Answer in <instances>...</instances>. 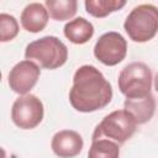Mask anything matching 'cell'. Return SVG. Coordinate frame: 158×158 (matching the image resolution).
I'll return each mask as SVG.
<instances>
[{
	"instance_id": "cell-1",
	"label": "cell",
	"mask_w": 158,
	"mask_h": 158,
	"mask_svg": "<svg viewBox=\"0 0 158 158\" xmlns=\"http://www.w3.org/2000/svg\"><path fill=\"white\" fill-rule=\"evenodd\" d=\"M112 99V86L94 65L84 64L73 75L69 102L79 112H94L104 109Z\"/></svg>"
},
{
	"instance_id": "cell-2",
	"label": "cell",
	"mask_w": 158,
	"mask_h": 158,
	"mask_svg": "<svg viewBox=\"0 0 158 158\" xmlns=\"http://www.w3.org/2000/svg\"><path fill=\"white\" fill-rule=\"evenodd\" d=\"M25 58L43 69H57L68 59L67 46L56 36L41 37L26 46Z\"/></svg>"
},
{
	"instance_id": "cell-3",
	"label": "cell",
	"mask_w": 158,
	"mask_h": 158,
	"mask_svg": "<svg viewBox=\"0 0 158 158\" xmlns=\"http://www.w3.org/2000/svg\"><path fill=\"white\" fill-rule=\"evenodd\" d=\"M123 28L133 42L151 41L158 33V7L152 4L133 7L123 22Z\"/></svg>"
},
{
	"instance_id": "cell-4",
	"label": "cell",
	"mask_w": 158,
	"mask_h": 158,
	"mask_svg": "<svg viewBox=\"0 0 158 158\" xmlns=\"http://www.w3.org/2000/svg\"><path fill=\"white\" fill-rule=\"evenodd\" d=\"M138 123L126 110H115L106 115L93 132V141L106 138L122 144L136 132Z\"/></svg>"
},
{
	"instance_id": "cell-5",
	"label": "cell",
	"mask_w": 158,
	"mask_h": 158,
	"mask_svg": "<svg viewBox=\"0 0 158 158\" xmlns=\"http://www.w3.org/2000/svg\"><path fill=\"white\" fill-rule=\"evenodd\" d=\"M152 80V70L146 63L132 62L120 72L117 85L126 99L143 98L151 94Z\"/></svg>"
},
{
	"instance_id": "cell-6",
	"label": "cell",
	"mask_w": 158,
	"mask_h": 158,
	"mask_svg": "<svg viewBox=\"0 0 158 158\" xmlns=\"http://www.w3.org/2000/svg\"><path fill=\"white\" fill-rule=\"evenodd\" d=\"M43 115V104L33 94L19 96L11 107V120L22 130H32L37 127L42 122Z\"/></svg>"
},
{
	"instance_id": "cell-7",
	"label": "cell",
	"mask_w": 158,
	"mask_h": 158,
	"mask_svg": "<svg viewBox=\"0 0 158 158\" xmlns=\"http://www.w3.org/2000/svg\"><path fill=\"white\" fill-rule=\"evenodd\" d=\"M127 54V42L125 37L115 31L105 32L101 35L95 46L94 56L95 58L105 65L114 67L121 63Z\"/></svg>"
},
{
	"instance_id": "cell-8",
	"label": "cell",
	"mask_w": 158,
	"mask_h": 158,
	"mask_svg": "<svg viewBox=\"0 0 158 158\" xmlns=\"http://www.w3.org/2000/svg\"><path fill=\"white\" fill-rule=\"evenodd\" d=\"M41 74V68L32 60L25 59L16 63L7 77V83L10 89L19 94L26 95L37 84Z\"/></svg>"
},
{
	"instance_id": "cell-9",
	"label": "cell",
	"mask_w": 158,
	"mask_h": 158,
	"mask_svg": "<svg viewBox=\"0 0 158 158\" xmlns=\"http://www.w3.org/2000/svg\"><path fill=\"white\" fill-rule=\"evenodd\" d=\"M83 147V137L73 130L58 131L51 141V148L59 158H74L81 152Z\"/></svg>"
},
{
	"instance_id": "cell-10",
	"label": "cell",
	"mask_w": 158,
	"mask_h": 158,
	"mask_svg": "<svg viewBox=\"0 0 158 158\" xmlns=\"http://www.w3.org/2000/svg\"><path fill=\"white\" fill-rule=\"evenodd\" d=\"M49 14L46 6L41 2H31L25 6L21 12V25L23 30L31 33H37L44 30L48 23Z\"/></svg>"
},
{
	"instance_id": "cell-11",
	"label": "cell",
	"mask_w": 158,
	"mask_h": 158,
	"mask_svg": "<svg viewBox=\"0 0 158 158\" xmlns=\"http://www.w3.org/2000/svg\"><path fill=\"white\" fill-rule=\"evenodd\" d=\"M123 110L130 112L138 125L148 122L156 111V99L151 94L143 98H132L126 99L123 102Z\"/></svg>"
},
{
	"instance_id": "cell-12",
	"label": "cell",
	"mask_w": 158,
	"mask_h": 158,
	"mask_svg": "<svg viewBox=\"0 0 158 158\" xmlns=\"http://www.w3.org/2000/svg\"><path fill=\"white\" fill-rule=\"evenodd\" d=\"M64 36L74 44H84L94 35L93 23L84 17H75L68 21L63 28Z\"/></svg>"
},
{
	"instance_id": "cell-13",
	"label": "cell",
	"mask_w": 158,
	"mask_h": 158,
	"mask_svg": "<svg viewBox=\"0 0 158 158\" xmlns=\"http://www.w3.org/2000/svg\"><path fill=\"white\" fill-rule=\"evenodd\" d=\"M46 9L49 16L56 21H64L74 17L78 10L75 0H46Z\"/></svg>"
},
{
	"instance_id": "cell-14",
	"label": "cell",
	"mask_w": 158,
	"mask_h": 158,
	"mask_svg": "<svg viewBox=\"0 0 158 158\" xmlns=\"http://www.w3.org/2000/svg\"><path fill=\"white\" fill-rule=\"evenodd\" d=\"M85 10L89 15L102 19L109 16L111 12L121 10L125 5V0H85Z\"/></svg>"
},
{
	"instance_id": "cell-15",
	"label": "cell",
	"mask_w": 158,
	"mask_h": 158,
	"mask_svg": "<svg viewBox=\"0 0 158 158\" xmlns=\"http://www.w3.org/2000/svg\"><path fill=\"white\" fill-rule=\"evenodd\" d=\"M118 157H120V144L106 138L93 141L88 152V158H118Z\"/></svg>"
},
{
	"instance_id": "cell-16",
	"label": "cell",
	"mask_w": 158,
	"mask_h": 158,
	"mask_svg": "<svg viewBox=\"0 0 158 158\" xmlns=\"http://www.w3.org/2000/svg\"><path fill=\"white\" fill-rule=\"evenodd\" d=\"M19 35V22L9 14L2 12L0 15V41L9 42L12 41Z\"/></svg>"
},
{
	"instance_id": "cell-17",
	"label": "cell",
	"mask_w": 158,
	"mask_h": 158,
	"mask_svg": "<svg viewBox=\"0 0 158 158\" xmlns=\"http://www.w3.org/2000/svg\"><path fill=\"white\" fill-rule=\"evenodd\" d=\"M154 89H156V91L158 93V73L156 74V77H154Z\"/></svg>"
}]
</instances>
